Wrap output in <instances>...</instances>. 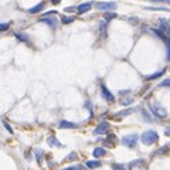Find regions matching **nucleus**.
<instances>
[{"mask_svg":"<svg viewBox=\"0 0 170 170\" xmlns=\"http://www.w3.org/2000/svg\"><path fill=\"white\" fill-rule=\"evenodd\" d=\"M140 140L143 145H154L159 140V135L156 130H146L140 135Z\"/></svg>","mask_w":170,"mask_h":170,"instance_id":"f257e3e1","label":"nucleus"},{"mask_svg":"<svg viewBox=\"0 0 170 170\" xmlns=\"http://www.w3.org/2000/svg\"><path fill=\"white\" fill-rule=\"evenodd\" d=\"M150 111H152V113H153L154 116H157V118L167 116V111L160 105L159 102H152V104H150Z\"/></svg>","mask_w":170,"mask_h":170,"instance_id":"f03ea898","label":"nucleus"},{"mask_svg":"<svg viewBox=\"0 0 170 170\" xmlns=\"http://www.w3.org/2000/svg\"><path fill=\"white\" fill-rule=\"evenodd\" d=\"M95 7L98 10H104V11H115L116 10V3L115 1H99L96 3Z\"/></svg>","mask_w":170,"mask_h":170,"instance_id":"7ed1b4c3","label":"nucleus"},{"mask_svg":"<svg viewBox=\"0 0 170 170\" xmlns=\"http://www.w3.org/2000/svg\"><path fill=\"white\" fill-rule=\"evenodd\" d=\"M138 139H139V136L136 135V133H133V135H126V136H123L121 142H122V145H125L126 148H135L136 143H138Z\"/></svg>","mask_w":170,"mask_h":170,"instance_id":"20e7f679","label":"nucleus"},{"mask_svg":"<svg viewBox=\"0 0 170 170\" xmlns=\"http://www.w3.org/2000/svg\"><path fill=\"white\" fill-rule=\"evenodd\" d=\"M101 94H102V98H104L105 101L115 102V96H113V94L105 86V84H101Z\"/></svg>","mask_w":170,"mask_h":170,"instance_id":"39448f33","label":"nucleus"},{"mask_svg":"<svg viewBox=\"0 0 170 170\" xmlns=\"http://www.w3.org/2000/svg\"><path fill=\"white\" fill-rule=\"evenodd\" d=\"M40 21H41V23H45V24H48V27H50V28H53V30H55V28H57V26H58V21L55 20L54 17H50V16H42L41 19H40Z\"/></svg>","mask_w":170,"mask_h":170,"instance_id":"423d86ee","label":"nucleus"},{"mask_svg":"<svg viewBox=\"0 0 170 170\" xmlns=\"http://www.w3.org/2000/svg\"><path fill=\"white\" fill-rule=\"evenodd\" d=\"M108 129H109V123L104 121V122H101L94 129V135H105L108 132Z\"/></svg>","mask_w":170,"mask_h":170,"instance_id":"0eeeda50","label":"nucleus"},{"mask_svg":"<svg viewBox=\"0 0 170 170\" xmlns=\"http://www.w3.org/2000/svg\"><path fill=\"white\" fill-rule=\"evenodd\" d=\"M92 3L94 1H86V3H82V4H80L78 7H77V11L80 13V14H82V13H85V11H88L92 7Z\"/></svg>","mask_w":170,"mask_h":170,"instance_id":"6e6552de","label":"nucleus"},{"mask_svg":"<svg viewBox=\"0 0 170 170\" xmlns=\"http://www.w3.org/2000/svg\"><path fill=\"white\" fill-rule=\"evenodd\" d=\"M58 126L61 128V129H75L78 125L74 122H69V121H61Z\"/></svg>","mask_w":170,"mask_h":170,"instance_id":"1a4fd4ad","label":"nucleus"},{"mask_svg":"<svg viewBox=\"0 0 170 170\" xmlns=\"http://www.w3.org/2000/svg\"><path fill=\"white\" fill-rule=\"evenodd\" d=\"M92 154H94V157H96V159L104 157V156L106 154V149L105 148H95L94 149V152H92Z\"/></svg>","mask_w":170,"mask_h":170,"instance_id":"9d476101","label":"nucleus"},{"mask_svg":"<svg viewBox=\"0 0 170 170\" xmlns=\"http://www.w3.org/2000/svg\"><path fill=\"white\" fill-rule=\"evenodd\" d=\"M47 143L50 145V146H55V148H61V143H60V140L55 136H50V138L47 139Z\"/></svg>","mask_w":170,"mask_h":170,"instance_id":"9b49d317","label":"nucleus"},{"mask_svg":"<svg viewBox=\"0 0 170 170\" xmlns=\"http://www.w3.org/2000/svg\"><path fill=\"white\" fill-rule=\"evenodd\" d=\"M42 9H44V3H38V4H36L34 7L28 9V13H30V14H36V13H40Z\"/></svg>","mask_w":170,"mask_h":170,"instance_id":"f8f14e48","label":"nucleus"},{"mask_svg":"<svg viewBox=\"0 0 170 170\" xmlns=\"http://www.w3.org/2000/svg\"><path fill=\"white\" fill-rule=\"evenodd\" d=\"M102 163L101 162H99V160H89V162H86V167H88V169H96V167H99V166H101Z\"/></svg>","mask_w":170,"mask_h":170,"instance_id":"ddd939ff","label":"nucleus"},{"mask_svg":"<svg viewBox=\"0 0 170 170\" xmlns=\"http://www.w3.org/2000/svg\"><path fill=\"white\" fill-rule=\"evenodd\" d=\"M14 36H16V38H17V40H20V41L28 42V36L23 34V33H14Z\"/></svg>","mask_w":170,"mask_h":170,"instance_id":"4468645a","label":"nucleus"},{"mask_svg":"<svg viewBox=\"0 0 170 170\" xmlns=\"http://www.w3.org/2000/svg\"><path fill=\"white\" fill-rule=\"evenodd\" d=\"M163 74H165V69H162V71H159V72H154V74H152V75H149L148 80L152 81V80H156V78H160Z\"/></svg>","mask_w":170,"mask_h":170,"instance_id":"2eb2a0df","label":"nucleus"},{"mask_svg":"<svg viewBox=\"0 0 170 170\" xmlns=\"http://www.w3.org/2000/svg\"><path fill=\"white\" fill-rule=\"evenodd\" d=\"M115 17H116V13H115V11H106L105 14H104V19H105L106 21L112 20V19H115Z\"/></svg>","mask_w":170,"mask_h":170,"instance_id":"dca6fc26","label":"nucleus"},{"mask_svg":"<svg viewBox=\"0 0 170 170\" xmlns=\"http://www.w3.org/2000/svg\"><path fill=\"white\" fill-rule=\"evenodd\" d=\"M74 20H75L74 16H64L63 19H61V23H63V24H69V23H72Z\"/></svg>","mask_w":170,"mask_h":170,"instance_id":"f3484780","label":"nucleus"},{"mask_svg":"<svg viewBox=\"0 0 170 170\" xmlns=\"http://www.w3.org/2000/svg\"><path fill=\"white\" fill-rule=\"evenodd\" d=\"M61 170H85V167L81 165H75V166H69V167H64Z\"/></svg>","mask_w":170,"mask_h":170,"instance_id":"a211bd4d","label":"nucleus"},{"mask_svg":"<svg viewBox=\"0 0 170 170\" xmlns=\"http://www.w3.org/2000/svg\"><path fill=\"white\" fill-rule=\"evenodd\" d=\"M166 50H167L166 58H167V61H170V37H167V40H166Z\"/></svg>","mask_w":170,"mask_h":170,"instance_id":"6ab92c4d","label":"nucleus"},{"mask_svg":"<svg viewBox=\"0 0 170 170\" xmlns=\"http://www.w3.org/2000/svg\"><path fill=\"white\" fill-rule=\"evenodd\" d=\"M9 27H10V23H0V33L9 30Z\"/></svg>","mask_w":170,"mask_h":170,"instance_id":"aec40b11","label":"nucleus"},{"mask_svg":"<svg viewBox=\"0 0 170 170\" xmlns=\"http://www.w3.org/2000/svg\"><path fill=\"white\" fill-rule=\"evenodd\" d=\"M148 10H156V11H167L169 9H166V7H146Z\"/></svg>","mask_w":170,"mask_h":170,"instance_id":"412c9836","label":"nucleus"},{"mask_svg":"<svg viewBox=\"0 0 170 170\" xmlns=\"http://www.w3.org/2000/svg\"><path fill=\"white\" fill-rule=\"evenodd\" d=\"M142 116H143V119L146 121V122H152V118L149 116V113H148L146 111H145V109L142 111Z\"/></svg>","mask_w":170,"mask_h":170,"instance_id":"4be33fe9","label":"nucleus"},{"mask_svg":"<svg viewBox=\"0 0 170 170\" xmlns=\"http://www.w3.org/2000/svg\"><path fill=\"white\" fill-rule=\"evenodd\" d=\"M133 109L130 108V109H126V111H122V112H118V115L119 116H126V115H129V113H132Z\"/></svg>","mask_w":170,"mask_h":170,"instance_id":"5701e85b","label":"nucleus"},{"mask_svg":"<svg viewBox=\"0 0 170 170\" xmlns=\"http://www.w3.org/2000/svg\"><path fill=\"white\" fill-rule=\"evenodd\" d=\"M77 159V153L75 152H72V153H69L67 157H65V160H68V162H71V160H75Z\"/></svg>","mask_w":170,"mask_h":170,"instance_id":"b1692460","label":"nucleus"},{"mask_svg":"<svg viewBox=\"0 0 170 170\" xmlns=\"http://www.w3.org/2000/svg\"><path fill=\"white\" fill-rule=\"evenodd\" d=\"M41 150H40V149H36V157H37V162L38 163H40V162H41Z\"/></svg>","mask_w":170,"mask_h":170,"instance_id":"393cba45","label":"nucleus"},{"mask_svg":"<svg viewBox=\"0 0 170 170\" xmlns=\"http://www.w3.org/2000/svg\"><path fill=\"white\" fill-rule=\"evenodd\" d=\"M3 125H4V128L7 129V130H9V132L13 133V129H11V126L9 125V122H7V121H3Z\"/></svg>","mask_w":170,"mask_h":170,"instance_id":"a878e982","label":"nucleus"},{"mask_svg":"<svg viewBox=\"0 0 170 170\" xmlns=\"http://www.w3.org/2000/svg\"><path fill=\"white\" fill-rule=\"evenodd\" d=\"M101 28H102V31H104V36H106V23L105 21H101Z\"/></svg>","mask_w":170,"mask_h":170,"instance_id":"bb28decb","label":"nucleus"},{"mask_svg":"<svg viewBox=\"0 0 170 170\" xmlns=\"http://www.w3.org/2000/svg\"><path fill=\"white\" fill-rule=\"evenodd\" d=\"M160 86H170V78L169 80H165L160 82Z\"/></svg>","mask_w":170,"mask_h":170,"instance_id":"cd10ccee","label":"nucleus"},{"mask_svg":"<svg viewBox=\"0 0 170 170\" xmlns=\"http://www.w3.org/2000/svg\"><path fill=\"white\" fill-rule=\"evenodd\" d=\"M119 94H121V96L128 95V94H130V89H123V91H119Z\"/></svg>","mask_w":170,"mask_h":170,"instance_id":"c85d7f7f","label":"nucleus"},{"mask_svg":"<svg viewBox=\"0 0 170 170\" xmlns=\"http://www.w3.org/2000/svg\"><path fill=\"white\" fill-rule=\"evenodd\" d=\"M132 102H133V99H123L121 104H122V105H129V104H132Z\"/></svg>","mask_w":170,"mask_h":170,"instance_id":"c756f323","label":"nucleus"},{"mask_svg":"<svg viewBox=\"0 0 170 170\" xmlns=\"http://www.w3.org/2000/svg\"><path fill=\"white\" fill-rule=\"evenodd\" d=\"M113 167H115L116 170H125V169H123V166H121V165H115Z\"/></svg>","mask_w":170,"mask_h":170,"instance_id":"7c9ffc66","label":"nucleus"},{"mask_svg":"<svg viewBox=\"0 0 170 170\" xmlns=\"http://www.w3.org/2000/svg\"><path fill=\"white\" fill-rule=\"evenodd\" d=\"M165 133H166V136H169V138H170V126H169V128H166Z\"/></svg>","mask_w":170,"mask_h":170,"instance_id":"2f4dec72","label":"nucleus"},{"mask_svg":"<svg viewBox=\"0 0 170 170\" xmlns=\"http://www.w3.org/2000/svg\"><path fill=\"white\" fill-rule=\"evenodd\" d=\"M74 10H77V7H67L65 9V11H74Z\"/></svg>","mask_w":170,"mask_h":170,"instance_id":"473e14b6","label":"nucleus"},{"mask_svg":"<svg viewBox=\"0 0 170 170\" xmlns=\"http://www.w3.org/2000/svg\"><path fill=\"white\" fill-rule=\"evenodd\" d=\"M51 3H53V4H60L61 0H51Z\"/></svg>","mask_w":170,"mask_h":170,"instance_id":"72a5a7b5","label":"nucleus"}]
</instances>
